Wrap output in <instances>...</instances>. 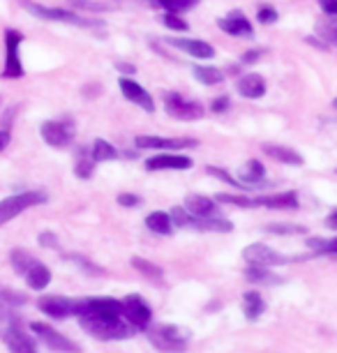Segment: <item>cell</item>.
I'll use <instances>...</instances> for the list:
<instances>
[{
    "mask_svg": "<svg viewBox=\"0 0 337 353\" xmlns=\"http://www.w3.org/2000/svg\"><path fill=\"white\" fill-rule=\"evenodd\" d=\"M76 319L90 337L116 342L136 335V330L123 319V303L116 298H81L76 307Z\"/></svg>",
    "mask_w": 337,
    "mask_h": 353,
    "instance_id": "1",
    "label": "cell"
},
{
    "mask_svg": "<svg viewBox=\"0 0 337 353\" xmlns=\"http://www.w3.org/2000/svg\"><path fill=\"white\" fill-rule=\"evenodd\" d=\"M21 5L30 12L32 17L44 19V21H56V23H68V26H79V28H102V19H90L83 17L79 12L72 10H61V8H46V5L32 3V0H21Z\"/></svg>",
    "mask_w": 337,
    "mask_h": 353,
    "instance_id": "2",
    "label": "cell"
},
{
    "mask_svg": "<svg viewBox=\"0 0 337 353\" xmlns=\"http://www.w3.org/2000/svg\"><path fill=\"white\" fill-rule=\"evenodd\" d=\"M148 339L155 349H160L164 353H183L185 346L190 342V335L178 325H169V323H155L146 330Z\"/></svg>",
    "mask_w": 337,
    "mask_h": 353,
    "instance_id": "3",
    "label": "cell"
},
{
    "mask_svg": "<svg viewBox=\"0 0 337 353\" xmlns=\"http://www.w3.org/2000/svg\"><path fill=\"white\" fill-rule=\"evenodd\" d=\"M49 201V196L44 192H21V194L8 196L0 201V226L12 222L14 217L21 215L23 210L35 208V205H44Z\"/></svg>",
    "mask_w": 337,
    "mask_h": 353,
    "instance_id": "4",
    "label": "cell"
},
{
    "mask_svg": "<svg viewBox=\"0 0 337 353\" xmlns=\"http://www.w3.org/2000/svg\"><path fill=\"white\" fill-rule=\"evenodd\" d=\"M162 99H164V109H167V113L178 118V121L192 123V121H201V118L206 116V109H203L201 102L183 97L181 92H164Z\"/></svg>",
    "mask_w": 337,
    "mask_h": 353,
    "instance_id": "5",
    "label": "cell"
},
{
    "mask_svg": "<svg viewBox=\"0 0 337 353\" xmlns=\"http://www.w3.org/2000/svg\"><path fill=\"white\" fill-rule=\"evenodd\" d=\"M0 335H3V342L10 353H39L35 339L19 325V319L14 314L0 325Z\"/></svg>",
    "mask_w": 337,
    "mask_h": 353,
    "instance_id": "6",
    "label": "cell"
},
{
    "mask_svg": "<svg viewBox=\"0 0 337 353\" xmlns=\"http://www.w3.org/2000/svg\"><path fill=\"white\" fill-rule=\"evenodd\" d=\"M121 303H123V319L136 332L139 330H148L150 325H153V310H150V305L143 301L141 296L130 293V296H125Z\"/></svg>",
    "mask_w": 337,
    "mask_h": 353,
    "instance_id": "7",
    "label": "cell"
},
{
    "mask_svg": "<svg viewBox=\"0 0 337 353\" xmlns=\"http://www.w3.org/2000/svg\"><path fill=\"white\" fill-rule=\"evenodd\" d=\"M21 42L23 35L19 30H5V68L3 79H21L23 63H21Z\"/></svg>",
    "mask_w": 337,
    "mask_h": 353,
    "instance_id": "8",
    "label": "cell"
},
{
    "mask_svg": "<svg viewBox=\"0 0 337 353\" xmlns=\"http://www.w3.org/2000/svg\"><path fill=\"white\" fill-rule=\"evenodd\" d=\"M30 330H32V335H35L44 346H49L51 351H56V353H81V349H79L70 337H65L63 332H58L56 328H51V325L30 323Z\"/></svg>",
    "mask_w": 337,
    "mask_h": 353,
    "instance_id": "9",
    "label": "cell"
},
{
    "mask_svg": "<svg viewBox=\"0 0 337 353\" xmlns=\"http://www.w3.org/2000/svg\"><path fill=\"white\" fill-rule=\"evenodd\" d=\"M134 145L143 150H164V152H176L185 148H194L199 145L196 139H169V137H153V134H139L134 137Z\"/></svg>",
    "mask_w": 337,
    "mask_h": 353,
    "instance_id": "10",
    "label": "cell"
},
{
    "mask_svg": "<svg viewBox=\"0 0 337 353\" xmlns=\"http://www.w3.org/2000/svg\"><path fill=\"white\" fill-rule=\"evenodd\" d=\"M243 259L247 261V265H256V268H273V265H284L289 263V259L275 252L273 248L263 243H252L243 250Z\"/></svg>",
    "mask_w": 337,
    "mask_h": 353,
    "instance_id": "11",
    "label": "cell"
},
{
    "mask_svg": "<svg viewBox=\"0 0 337 353\" xmlns=\"http://www.w3.org/2000/svg\"><path fill=\"white\" fill-rule=\"evenodd\" d=\"M39 134L51 148H68V145L74 141V125L72 123H63V121H46L39 128Z\"/></svg>",
    "mask_w": 337,
    "mask_h": 353,
    "instance_id": "12",
    "label": "cell"
},
{
    "mask_svg": "<svg viewBox=\"0 0 337 353\" xmlns=\"http://www.w3.org/2000/svg\"><path fill=\"white\" fill-rule=\"evenodd\" d=\"M37 307L51 319H70V316H76L79 301L68 296H42L37 301Z\"/></svg>",
    "mask_w": 337,
    "mask_h": 353,
    "instance_id": "13",
    "label": "cell"
},
{
    "mask_svg": "<svg viewBox=\"0 0 337 353\" xmlns=\"http://www.w3.org/2000/svg\"><path fill=\"white\" fill-rule=\"evenodd\" d=\"M118 85H121V92H123V97L127 99V102L141 106V109L146 111V113H153L155 111V99L150 97V92L143 88L141 83H136L134 79L123 77L121 81H118Z\"/></svg>",
    "mask_w": 337,
    "mask_h": 353,
    "instance_id": "14",
    "label": "cell"
},
{
    "mask_svg": "<svg viewBox=\"0 0 337 353\" xmlns=\"http://www.w3.org/2000/svg\"><path fill=\"white\" fill-rule=\"evenodd\" d=\"M167 44L174 49L187 53V56L196 58V61H210L215 56V46L203 42V39H190V37H167Z\"/></svg>",
    "mask_w": 337,
    "mask_h": 353,
    "instance_id": "15",
    "label": "cell"
},
{
    "mask_svg": "<svg viewBox=\"0 0 337 353\" xmlns=\"http://www.w3.org/2000/svg\"><path fill=\"white\" fill-rule=\"evenodd\" d=\"M217 28L231 37H243V39L254 37V28H252V23H249V19L243 17V12H238V10L229 12L227 17L217 19Z\"/></svg>",
    "mask_w": 337,
    "mask_h": 353,
    "instance_id": "16",
    "label": "cell"
},
{
    "mask_svg": "<svg viewBox=\"0 0 337 353\" xmlns=\"http://www.w3.org/2000/svg\"><path fill=\"white\" fill-rule=\"evenodd\" d=\"M194 166V162L187 155H178V152H162L146 159L148 171H187Z\"/></svg>",
    "mask_w": 337,
    "mask_h": 353,
    "instance_id": "17",
    "label": "cell"
},
{
    "mask_svg": "<svg viewBox=\"0 0 337 353\" xmlns=\"http://www.w3.org/2000/svg\"><path fill=\"white\" fill-rule=\"evenodd\" d=\"M254 203L261 208L270 210H296L300 205L296 192H282V194H268V196H254Z\"/></svg>",
    "mask_w": 337,
    "mask_h": 353,
    "instance_id": "18",
    "label": "cell"
},
{
    "mask_svg": "<svg viewBox=\"0 0 337 353\" xmlns=\"http://www.w3.org/2000/svg\"><path fill=\"white\" fill-rule=\"evenodd\" d=\"M183 208L187 210L192 217H215V215H220V208H217L215 199H208V196H201V194L187 196V199H185Z\"/></svg>",
    "mask_w": 337,
    "mask_h": 353,
    "instance_id": "19",
    "label": "cell"
},
{
    "mask_svg": "<svg viewBox=\"0 0 337 353\" xmlns=\"http://www.w3.org/2000/svg\"><path fill=\"white\" fill-rule=\"evenodd\" d=\"M261 150L266 157L275 159V162H280V164H287V166H303V162H305L303 155H298L294 148H287V145H282V143H263Z\"/></svg>",
    "mask_w": 337,
    "mask_h": 353,
    "instance_id": "20",
    "label": "cell"
},
{
    "mask_svg": "<svg viewBox=\"0 0 337 353\" xmlns=\"http://www.w3.org/2000/svg\"><path fill=\"white\" fill-rule=\"evenodd\" d=\"M238 92H241L243 97L247 99H261L266 95V79L261 74H256V72H249V74H243L238 79Z\"/></svg>",
    "mask_w": 337,
    "mask_h": 353,
    "instance_id": "21",
    "label": "cell"
},
{
    "mask_svg": "<svg viewBox=\"0 0 337 353\" xmlns=\"http://www.w3.org/2000/svg\"><path fill=\"white\" fill-rule=\"evenodd\" d=\"M192 229L203 231V233H231L234 224L227 217L215 215V217H194L192 219Z\"/></svg>",
    "mask_w": 337,
    "mask_h": 353,
    "instance_id": "22",
    "label": "cell"
},
{
    "mask_svg": "<svg viewBox=\"0 0 337 353\" xmlns=\"http://www.w3.org/2000/svg\"><path fill=\"white\" fill-rule=\"evenodd\" d=\"M25 284L30 286V289H35V291H44L46 286L51 284V270L46 268V265L42 261H35L30 265L28 270H25Z\"/></svg>",
    "mask_w": 337,
    "mask_h": 353,
    "instance_id": "23",
    "label": "cell"
},
{
    "mask_svg": "<svg viewBox=\"0 0 337 353\" xmlns=\"http://www.w3.org/2000/svg\"><path fill=\"white\" fill-rule=\"evenodd\" d=\"M266 312V303H263L259 291H247L243 296V314L247 321H259L261 314Z\"/></svg>",
    "mask_w": 337,
    "mask_h": 353,
    "instance_id": "24",
    "label": "cell"
},
{
    "mask_svg": "<svg viewBox=\"0 0 337 353\" xmlns=\"http://www.w3.org/2000/svg\"><path fill=\"white\" fill-rule=\"evenodd\" d=\"M266 178V166H263L259 159H247V164L241 169V181L247 188H256V185L263 183Z\"/></svg>",
    "mask_w": 337,
    "mask_h": 353,
    "instance_id": "25",
    "label": "cell"
},
{
    "mask_svg": "<svg viewBox=\"0 0 337 353\" xmlns=\"http://www.w3.org/2000/svg\"><path fill=\"white\" fill-rule=\"evenodd\" d=\"M90 155H92V159H95V164L97 162H111V159L121 157V150H118L114 143H109L107 139H95L90 145Z\"/></svg>",
    "mask_w": 337,
    "mask_h": 353,
    "instance_id": "26",
    "label": "cell"
},
{
    "mask_svg": "<svg viewBox=\"0 0 337 353\" xmlns=\"http://www.w3.org/2000/svg\"><path fill=\"white\" fill-rule=\"evenodd\" d=\"M146 226L157 236H171V231H174V222H171V215L169 212H162V210H155L150 212L146 217Z\"/></svg>",
    "mask_w": 337,
    "mask_h": 353,
    "instance_id": "27",
    "label": "cell"
},
{
    "mask_svg": "<svg viewBox=\"0 0 337 353\" xmlns=\"http://www.w3.org/2000/svg\"><path fill=\"white\" fill-rule=\"evenodd\" d=\"M194 70V79L203 85H220L224 83V72L220 68H213V65H196Z\"/></svg>",
    "mask_w": 337,
    "mask_h": 353,
    "instance_id": "28",
    "label": "cell"
},
{
    "mask_svg": "<svg viewBox=\"0 0 337 353\" xmlns=\"http://www.w3.org/2000/svg\"><path fill=\"white\" fill-rule=\"evenodd\" d=\"M74 173L81 181H88L95 173V159L90 155V148H79L76 152V162H74Z\"/></svg>",
    "mask_w": 337,
    "mask_h": 353,
    "instance_id": "29",
    "label": "cell"
},
{
    "mask_svg": "<svg viewBox=\"0 0 337 353\" xmlns=\"http://www.w3.org/2000/svg\"><path fill=\"white\" fill-rule=\"evenodd\" d=\"M245 277L249 282L254 284H266V286H275V284H282L284 279L275 272H270V268H256V265H247L245 270Z\"/></svg>",
    "mask_w": 337,
    "mask_h": 353,
    "instance_id": "30",
    "label": "cell"
},
{
    "mask_svg": "<svg viewBox=\"0 0 337 353\" xmlns=\"http://www.w3.org/2000/svg\"><path fill=\"white\" fill-rule=\"evenodd\" d=\"M153 8H160L169 14H181V12H187L192 8L199 5V0H153Z\"/></svg>",
    "mask_w": 337,
    "mask_h": 353,
    "instance_id": "31",
    "label": "cell"
},
{
    "mask_svg": "<svg viewBox=\"0 0 337 353\" xmlns=\"http://www.w3.org/2000/svg\"><path fill=\"white\" fill-rule=\"evenodd\" d=\"M132 265L136 268V272H141V275L148 277V279H155V282H160V279L164 277V270L160 268V265H155L153 261H148V259L134 256L132 259Z\"/></svg>",
    "mask_w": 337,
    "mask_h": 353,
    "instance_id": "32",
    "label": "cell"
},
{
    "mask_svg": "<svg viewBox=\"0 0 337 353\" xmlns=\"http://www.w3.org/2000/svg\"><path fill=\"white\" fill-rule=\"evenodd\" d=\"M35 261H37V259L32 256V254H28L25 250H12V254H10L12 268H14L19 275H25V270H28Z\"/></svg>",
    "mask_w": 337,
    "mask_h": 353,
    "instance_id": "33",
    "label": "cell"
},
{
    "mask_svg": "<svg viewBox=\"0 0 337 353\" xmlns=\"http://www.w3.org/2000/svg\"><path fill=\"white\" fill-rule=\"evenodd\" d=\"M307 248L312 250L314 254L337 256V238H333V241H326V238H307Z\"/></svg>",
    "mask_w": 337,
    "mask_h": 353,
    "instance_id": "34",
    "label": "cell"
},
{
    "mask_svg": "<svg viewBox=\"0 0 337 353\" xmlns=\"http://www.w3.org/2000/svg\"><path fill=\"white\" fill-rule=\"evenodd\" d=\"M70 8L79 10L83 14V12H90V14H100V12H109L111 8L107 3H100V0H68Z\"/></svg>",
    "mask_w": 337,
    "mask_h": 353,
    "instance_id": "35",
    "label": "cell"
},
{
    "mask_svg": "<svg viewBox=\"0 0 337 353\" xmlns=\"http://www.w3.org/2000/svg\"><path fill=\"white\" fill-rule=\"evenodd\" d=\"M65 259H68L70 263H74L79 270H83L85 275H92V277H97V275H102V268L100 265H95L92 261H88L85 256H81V254H65Z\"/></svg>",
    "mask_w": 337,
    "mask_h": 353,
    "instance_id": "36",
    "label": "cell"
},
{
    "mask_svg": "<svg viewBox=\"0 0 337 353\" xmlns=\"http://www.w3.org/2000/svg\"><path fill=\"white\" fill-rule=\"evenodd\" d=\"M316 35H319L328 46L330 44L337 46V19H330V21L316 23Z\"/></svg>",
    "mask_w": 337,
    "mask_h": 353,
    "instance_id": "37",
    "label": "cell"
},
{
    "mask_svg": "<svg viewBox=\"0 0 337 353\" xmlns=\"http://www.w3.org/2000/svg\"><path fill=\"white\" fill-rule=\"evenodd\" d=\"M217 201L236 205V208H256L254 196H247V194H217Z\"/></svg>",
    "mask_w": 337,
    "mask_h": 353,
    "instance_id": "38",
    "label": "cell"
},
{
    "mask_svg": "<svg viewBox=\"0 0 337 353\" xmlns=\"http://www.w3.org/2000/svg\"><path fill=\"white\" fill-rule=\"evenodd\" d=\"M266 231L280 233V236H303V233H307V226H303V224H268Z\"/></svg>",
    "mask_w": 337,
    "mask_h": 353,
    "instance_id": "39",
    "label": "cell"
},
{
    "mask_svg": "<svg viewBox=\"0 0 337 353\" xmlns=\"http://www.w3.org/2000/svg\"><path fill=\"white\" fill-rule=\"evenodd\" d=\"M28 298L23 296V293H17L12 289H5V286H0V303L5 305V307H21L25 305Z\"/></svg>",
    "mask_w": 337,
    "mask_h": 353,
    "instance_id": "40",
    "label": "cell"
},
{
    "mask_svg": "<svg viewBox=\"0 0 337 353\" xmlns=\"http://www.w3.org/2000/svg\"><path fill=\"white\" fill-rule=\"evenodd\" d=\"M256 21L261 26H273L280 21V12H277L273 5H261V8L256 10Z\"/></svg>",
    "mask_w": 337,
    "mask_h": 353,
    "instance_id": "41",
    "label": "cell"
},
{
    "mask_svg": "<svg viewBox=\"0 0 337 353\" xmlns=\"http://www.w3.org/2000/svg\"><path fill=\"white\" fill-rule=\"evenodd\" d=\"M169 215H171V222H174V226H178V229H192V219L194 217H192L183 205H176Z\"/></svg>",
    "mask_w": 337,
    "mask_h": 353,
    "instance_id": "42",
    "label": "cell"
},
{
    "mask_svg": "<svg viewBox=\"0 0 337 353\" xmlns=\"http://www.w3.org/2000/svg\"><path fill=\"white\" fill-rule=\"evenodd\" d=\"M162 23L167 26L169 30H174V32H187L190 30V23L185 21L181 14H169V12H164Z\"/></svg>",
    "mask_w": 337,
    "mask_h": 353,
    "instance_id": "43",
    "label": "cell"
},
{
    "mask_svg": "<svg viewBox=\"0 0 337 353\" xmlns=\"http://www.w3.org/2000/svg\"><path fill=\"white\" fill-rule=\"evenodd\" d=\"M206 171L210 173V176H215V178H220L222 183H229L231 188H236V190H249L247 185H243L241 181H236L234 176H231L229 171H224V169H217V166H206Z\"/></svg>",
    "mask_w": 337,
    "mask_h": 353,
    "instance_id": "44",
    "label": "cell"
},
{
    "mask_svg": "<svg viewBox=\"0 0 337 353\" xmlns=\"http://www.w3.org/2000/svg\"><path fill=\"white\" fill-rule=\"evenodd\" d=\"M37 243L42 245V248H49V250L58 248V238H56L54 231H42V233H39V238H37Z\"/></svg>",
    "mask_w": 337,
    "mask_h": 353,
    "instance_id": "45",
    "label": "cell"
},
{
    "mask_svg": "<svg viewBox=\"0 0 337 353\" xmlns=\"http://www.w3.org/2000/svg\"><path fill=\"white\" fill-rule=\"evenodd\" d=\"M261 58H263V49H249L247 53H243L241 63L243 65H254V63H259Z\"/></svg>",
    "mask_w": 337,
    "mask_h": 353,
    "instance_id": "46",
    "label": "cell"
},
{
    "mask_svg": "<svg viewBox=\"0 0 337 353\" xmlns=\"http://www.w3.org/2000/svg\"><path fill=\"white\" fill-rule=\"evenodd\" d=\"M231 106V99L229 95H220L217 99H213V104H210V111L213 113H224Z\"/></svg>",
    "mask_w": 337,
    "mask_h": 353,
    "instance_id": "47",
    "label": "cell"
},
{
    "mask_svg": "<svg viewBox=\"0 0 337 353\" xmlns=\"http://www.w3.org/2000/svg\"><path fill=\"white\" fill-rule=\"evenodd\" d=\"M118 203L125 205V208H139V205H141V199L136 194H118Z\"/></svg>",
    "mask_w": 337,
    "mask_h": 353,
    "instance_id": "48",
    "label": "cell"
},
{
    "mask_svg": "<svg viewBox=\"0 0 337 353\" xmlns=\"http://www.w3.org/2000/svg\"><path fill=\"white\" fill-rule=\"evenodd\" d=\"M319 8L323 14H328V19H337V0H319Z\"/></svg>",
    "mask_w": 337,
    "mask_h": 353,
    "instance_id": "49",
    "label": "cell"
},
{
    "mask_svg": "<svg viewBox=\"0 0 337 353\" xmlns=\"http://www.w3.org/2000/svg\"><path fill=\"white\" fill-rule=\"evenodd\" d=\"M10 141H12V134H10V130L8 128H3L0 130V152H3L5 148L10 145Z\"/></svg>",
    "mask_w": 337,
    "mask_h": 353,
    "instance_id": "50",
    "label": "cell"
},
{
    "mask_svg": "<svg viewBox=\"0 0 337 353\" xmlns=\"http://www.w3.org/2000/svg\"><path fill=\"white\" fill-rule=\"evenodd\" d=\"M326 226L328 229H333V231H337V208L330 212V215L326 217Z\"/></svg>",
    "mask_w": 337,
    "mask_h": 353,
    "instance_id": "51",
    "label": "cell"
},
{
    "mask_svg": "<svg viewBox=\"0 0 337 353\" xmlns=\"http://www.w3.org/2000/svg\"><path fill=\"white\" fill-rule=\"evenodd\" d=\"M12 316V312H10V307H5L3 303H0V325H3L5 321H8V319Z\"/></svg>",
    "mask_w": 337,
    "mask_h": 353,
    "instance_id": "52",
    "label": "cell"
},
{
    "mask_svg": "<svg viewBox=\"0 0 337 353\" xmlns=\"http://www.w3.org/2000/svg\"><path fill=\"white\" fill-rule=\"evenodd\" d=\"M116 68L121 70V72H125V74H134V72H136L134 65H127V63H118Z\"/></svg>",
    "mask_w": 337,
    "mask_h": 353,
    "instance_id": "53",
    "label": "cell"
},
{
    "mask_svg": "<svg viewBox=\"0 0 337 353\" xmlns=\"http://www.w3.org/2000/svg\"><path fill=\"white\" fill-rule=\"evenodd\" d=\"M333 106H335V109H337V97L333 99Z\"/></svg>",
    "mask_w": 337,
    "mask_h": 353,
    "instance_id": "54",
    "label": "cell"
},
{
    "mask_svg": "<svg viewBox=\"0 0 337 353\" xmlns=\"http://www.w3.org/2000/svg\"><path fill=\"white\" fill-rule=\"evenodd\" d=\"M148 3H153V0H148Z\"/></svg>",
    "mask_w": 337,
    "mask_h": 353,
    "instance_id": "55",
    "label": "cell"
},
{
    "mask_svg": "<svg viewBox=\"0 0 337 353\" xmlns=\"http://www.w3.org/2000/svg\"><path fill=\"white\" fill-rule=\"evenodd\" d=\"M335 173H337V169H335Z\"/></svg>",
    "mask_w": 337,
    "mask_h": 353,
    "instance_id": "56",
    "label": "cell"
}]
</instances>
